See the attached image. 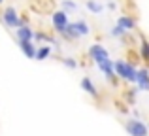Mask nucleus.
Listing matches in <instances>:
<instances>
[{
    "instance_id": "1",
    "label": "nucleus",
    "mask_w": 149,
    "mask_h": 136,
    "mask_svg": "<svg viewBox=\"0 0 149 136\" xmlns=\"http://www.w3.org/2000/svg\"><path fill=\"white\" fill-rule=\"evenodd\" d=\"M113 72H115V76L119 80L128 81V83H136V72H138V68L132 63H128V61H125V59L113 61Z\"/></svg>"
},
{
    "instance_id": "2",
    "label": "nucleus",
    "mask_w": 149,
    "mask_h": 136,
    "mask_svg": "<svg viewBox=\"0 0 149 136\" xmlns=\"http://www.w3.org/2000/svg\"><path fill=\"white\" fill-rule=\"evenodd\" d=\"M125 130L128 133V136H149V127L142 119H136V117L128 119L125 123Z\"/></svg>"
},
{
    "instance_id": "3",
    "label": "nucleus",
    "mask_w": 149,
    "mask_h": 136,
    "mask_svg": "<svg viewBox=\"0 0 149 136\" xmlns=\"http://www.w3.org/2000/svg\"><path fill=\"white\" fill-rule=\"evenodd\" d=\"M68 23H70V19H68V13H66V11H62V10L53 11V15H51V25H53V30L58 36H62V34L66 32Z\"/></svg>"
},
{
    "instance_id": "4",
    "label": "nucleus",
    "mask_w": 149,
    "mask_h": 136,
    "mask_svg": "<svg viewBox=\"0 0 149 136\" xmlns=\"http://www.w3.org/2000/svg\"><path fill=\"white\" fill-rule=\"evenodd\" d=\"M96 66H98V70L104 74V77L109 81V85H111V87H115V89L119 87V77H117L115 72H113V61L109 59V57H108V59H104V61H100Z\"/></svg>"
},
{
    "instance_id": "5",
    "label": "nucleus",
    "mask_w": 149,
    "mask_h": 136,
    "mask_svg": "<svg viewBox=\"0 0 149 136\" xmlns=\"http://www.w3.org/2000/svg\"><path fill=\"white\" fill-rule=\"evenodd\" d=\"M0 19H2L4 27L8 29H19V13L13 6H6L0 13Z\"/></svg>"
},
{
    "instance_id": "6",
    "label": "nucleus",
    "mask_w": 149,
    "mask_h": 136,
    "mask_svg": "<svg viewBox=\"0 0 149 136\" xmlns=\"http://www.w3.org/2000/svg\"><path fill=\"white\" fill-rule=\"evenodd\" d=\"M87 55L91 57V61H95V63L98 64L100 61H104V59L109 57V51L104 47V45H100V44H93L91 47L87 49Z\"/></svg>"
},
{
    "instance_id": "7",
    "label": "nucleus",
    "mask_w": 149,
    "mask_h": 136,
    "mask_svg": "<svg viewBox=\"0 0 149 136\" xmlns=\"http://www.w3.org/2000/svg\"><path fill=\"white\" fill-rule=\"evenodd\" d=\"M136 87L138 91H149V68L140 66L136 72Z\"/></svg>"
},
{
    "instance_id": "8",
    "label": "nucleus",
    "mask_w": 149,
    "mask_h": 136,
    "mask_svg": "<svg viewBox=\"0 0 149 136\" xmlns=\"http://www.w3.org/2000/svg\"><path fill=\"white\" fill-rule=\"evenodd\" d=\"M79 85H81V89H83V91L87 93L89 96H93V98H96V100L100 98V93H98V89H96V85L93 83V80H91V77H89V76L81 77Z\"/></svg>"
},
{
    "instance_id": "9",
    "label": "nucleus",
    "mask_w": 149,
    "mask_h": 136,
    "mask_svg": "<svg viewBox=\"0 0 149 136\" xmlns=\"http://www.w3.org/2000/svg\"><path fill=\"white\" fill-rule=\"evenodd\" d=\"M117 25H121L125 30H128V32L138 30V21H136L134 15H121V17L117 19Z\"/></svg>"
},
{
    "instance_id": "10",
    "label": "nucleus",
    "mask_w": 149,
    "mask_h": 136,
    "mask_svg": "<svg viewBox=\"0 0 149 136\" xmlns=\"http://www.w3.org/2000/svg\"><path fill=\"white\" fill-rule=\"evenodd\" d=\"M138 55L143 63H147V68H149V40L143 34H140V44H138Z\"/></svg>"
},
{
    "instance_id": "11",
    "label": "nucleus",
    "mask_w": 149,
    "mask_h": 136,
    "mask_svg": "<svg viewBox=\"0 0 149 136\" xmlns=\"http://www.w3.org/2000/svg\"><path fill=\"white\" fill-rule=\"evenodd\" d=\"M15 34H17V42H29V40L34 42V29L30 25L19 27V29L15 30Z\"/></svg>"
},
{
    "instance_id": "12",
    "label": "nucleus",
    "mask_w": 149,
    "mask_h": 136,
    "mask_svg": "<svg viewBox=\"0 0 149 136\" xmlns=\"http://www.w3.org/2000/svg\"><path fill=\"white\" fill-rule=\"evenodd\" d=\"M36 42L29 40V42H19V49H21V53L26 57V59H34L36 57Z\"/></svg>"
},
{
    "instance_id": "13",
    "label": "nucleus",
    "mask_w": 149,
    "mask_h": 136,
    "mask_svg": "<svg viewBox=\"0 0 149 136\" xmlns=\"http://www.w3.org/2000/svg\"><path fill=\"white\" fill-rule=\"evenodd\" d=\"M34 42H38V44L55 45V44H57V38H55L53 34L44 32V30H34ZM57 45H58V44H57Z\"/></svg>"
},
{
    "instance_id": "14",
    "label": "nucleus",
    "mask_w": 149,
    "mask_h": 136,
    "mask_svg": "<svg viewBox=\"0 0 149 136\" xmlns=\"http://www.w3.org/2000/svg\"><path fill=\"white\" fill-rule=\"evenodd\" d=\"M136 96H138V87H130L123 91V102L127 106H134L136 104Z\"/></svg>"
},
{
    "instance_id": "15",
    "label": "nucleus",
    "mask_w": 149,
    "mask_h": 136,
    "mask_svg": "<svg viewBox=\"0 0 149 136\" xmlns=\"http://www.w3.org/2000/svg\"><path fill=\"white\" fill-rule=\"evenodd\" d=\"M72 25H74V29L77 30V34H79V36H89V34H91V25H89V23L85 21V19L74 21Z\"/></svg>"
},
{
    "instance_id": "16",
    "label": "nucleus",
    "mask_w": 149,
    "mask_h": 136,
    "mask_svg": "<svg viewBox=\"0 0 149 136\" xmlns=\"http://www.w3.org/2000/svg\"><path fill=\"white\" fill-rule=\"evenodd\" d=\"M49 55H51V45L42 44V45L36 47V57H34V59H36V61H45Z\"/></svg>"
},
{
    "instance_id": "17",
    "label": "nucleus",
    "mask_w": 149,
    "mask_h": 136,
    "mask_svg": "<svg viewBox=\"0 0 149 136\" xmlns=\"http://www.w3.org/2000/svg\"><path fill=\"white\" fill-rule=\"evenodd\" d=\"M62 38H64V40H68V42H76V40H79V34H77V30L74 29V25L72 23H68V27H66V32L62 34Z\"/></svg>"
},
{
    "instance_id": "18",
    "label": "nucleus",
    "mask_w": 149,
    "mask_h": 136,
    "mask_svg": "<svg viewBox=\"0 0 149 136\" xmlns=\"http://www.w3.org/2000/svg\"><path fill=\"white\" fill-rule=\"evenodd\" d=\"M85 6H87V10L91 11V13H95V15H98V13L104 11V6H102L98 0H87V2H85Z\"/></svg>"
},
{
    "instance_id": "19",
    "label": "nucleus",
    "mask_w": 149,
    "mask_h": 136,
    "mask_svg": "<svg viewBox=\"0 0 149 136\" xmlns=\"http://www.w3.org/2000/svg\"><path fill=\"white\" fill-rule=\"evenodd\" d=\"M127 32H128V30H125L121 25H115L111 30H109V36H113V38H117V40H121V38H123Z\"/></svg>"
},
{
    "instance_id": "20",
    "label": "nucleus",
    "mask_w": 149,
    "mask_h": 136,
    "mask_svg": "<svg viewBox=\"0 0 149 136\" xmlns=\"http://www.w3.org/2000/svg\"><path fill=\"white\" fill-rule=\"evenodd\" d=\"M61 6H62V11H76L77 10V4L74 0H61Z\"/></svg>"
},
{
    "instance_id": "21",
    "label": "nucleus",
    "mask_w": 149,
    "mask_h": 136,
    "mask_svg": "<svg viewBox=\"0 0 149 136\" xmlns=\"http://www.w3.org/2000/svg\"><path fill=\"white\" fill-rule=\"evenodd\" d=\"M62 64H64L66 68H77V61L74 59V57H64V59H62Z\"/></svg>"
},
{
    "instance_id": "22",
    "label": "nucleus",
    "mask_w": 149,
    "mask_h": 136,
    "mask_svg": "<svg viewBox=\"0 0 149 136\" xmlns=\"http://www.w3.org/2000/svg\"><path fill=\"white\" fill-rule=\"evenodd\" d=\"M117 110H119L121 114H128V108H127V104H125V102H119V104H117Z\"/></svg>"
},
{
    "instance_id": "23",
    "label": "nucleus",
    "mask_w": 149,
    "mask_h": 136,
    "mask_svg": "<svg viewBox=\"0 0 149 136\" xmlns=\"http://www.w3.org/2000/svg\"><path fill=\"white\" fill-rule=\"evenodd\" d=\"M106 8L113 11V10H117V4H115V2H113V0H111V2H108V6H106Z\"/></svg>"
},
{
    "instance_id": "24",
    "label": "nucleus",
    "mask_w": 149,
    "mask_h": 136,
    "mask_svg": "<svg viewBox=\"0 0 149 136\" xmlns=\"http://www.w3.org/2000/svg\"><path fill=\"white\" fill-rule=\"evenodd\" d=\"M2 2H4V0H0V4H2Z\"/></svg>"
}]
</instances>
